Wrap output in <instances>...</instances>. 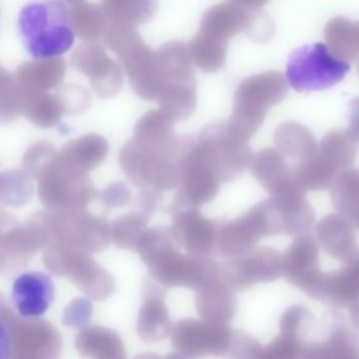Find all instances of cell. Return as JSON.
I'll return each instance as SVG.
<instances>
[{"mask_svg":"<svg viewBox=\"0 0 359 359\" xmlns=\"http://www.w3.org/2000/svg\"><path fill=\"white\" fill-rule=\"evenodd\" d=\"M135 251L148 266L151 278L165 287L201 289L219 278L220 266L212 256L182 253L171 226L147 228Z\"/></svg>","mask_w":359,"mask_h":359,"instance_id":"6da1fadb","label":"cell"},{"mask_svg":"<svg viewBox=\"0 0 359 359\" xmlns=\"http://www.w3.org/2000/svg\"><path fill=\"white\" fill-rule=\"evenodd\" d=\"M250 22L251 14L232 0L210 8L189 43L193 64L205 74L218 72L226 64L229 41L247 32Z\"/></svg>","mask_w":359,"mask_h":359,"instance_id":"7a4b0ae2","label":"cell"},{"mask_svg":"<svg viewBox=\"0 0 359 359\" xmlns=\"http://www.w3.org/2000/svg\"><path fill=\"white\" fill-rule=\"evenodd\" d=\"M289 92V83L279 71H268L243 79L234 94L233 111L226 121L230 133L249 142L266 119L268 111L280 104Z\"/></svg>","mask_w":359,"mask_h":359,"instance_id":"3957f363","label":"cell"},{"mask_svg":"<svg viewBox=\"0 0 359 359\" xmlns=\"http://www.w3.org/2000/svg\"><path fill=\"white\" fill-rule=\"evenodd\" d=\"M22 43L33 57H56L74 43L69 10L58 0H43L26 6L18 18Z\"/></svg>","mask_w":359,"mask_h":359,"instance_id":"277c9868","label":"cell"},{"mask_svg":"<svg viewBox=\"0 0 359 359\" xmlns=\"http://www.w3.org/2000/svg\"><path fill=\"white\" fill-rule=\"evenodd\" d=\"M46 222L50 243H60L87 253L106 251L111 245L110 224L86 208L49 209Z\"/></svg>","mask_w":359,"mask_h":359,"instance_id":"5b68a950","label":"cell"},{"mask_svg":"<svg viewBox=\"0 0 359 359\" xmlns=\"http://www.w3.org/2000/svg\"><path fill=\"white\" fill-rule=\"evenodd\" d=\"M195 150L222 184L238 180L249 168L252 158L248 142L233 136L224 121L208 123L195 138Z\"/></svg>","mask_w":359,"mask_h":359,"instance_id":"8992f818","label":"cell"},{"mask_svg":"<svg viewBox=\"0 0 359 359\" xmlns=\"http://www.w3.org/2000/svg\"><path fill=\"white\" fill-rule=\"evenodd\" d=\"M0 320L9 330L12 358L53 359L60 357L62 338L53 325L45 319L18 316L0 292Z\"/></svg>","mask_w":359,"mask_h":359,"instance_id":"52a82bcc","label":"cell"},{"mask_svg":"<svg viewBox=\"0 0 359 359\" xmlns=\"http://www.w3.org/2000/svg\"><path fill=\"white\" fill-rule=\"evenodd\" d=\"M348 62L332 55L323 43L298 48L290 56L287 81L297 92L323 91L344 81Z\"/></svg>","mask_w":359,"mask_h":359,"instance_id":"ba28073f","label":"cell"},{"mask_svg":"<svg viewBox=\"0 0 359 359\" xmlns=\"http://www.w3.org/2000/svg\"><path fill=\"white\" fill-rule=\"evenodd\" d=\"M37 182L39 199L48 209L86 208L100 196L89 173L67 165L58 154Z\"/></svg>","mask_w":359,"mask_h":359,"instance_id":"9c48e42d","label":"cell"},{"mask_svg":"<svg viewBox=\"0 0 359 359\" xmlns=\"http://www.w3.org/2000/svg\"><path fill=\"white\" fill-rule=\"evenodd\" d=\"M49 243L45 211L37 212L24 224L16 222L3 230L0 237V276L8 278L20 272Z\"/></svg>","mask_w":359,"mask_h":359,"instance_id":"30bf717a","label":"cell"},{"mask_svg":"<svg viewBox=\"0 0 359 359\" xmlns=\"http://www.w3.org/2000/svg\"><path fill=\"white\" fill-rule=\"evenodd\" d=\"M283 276V253L272 248H254L236 257L226 258L220 278L236 292H245L257 283H269Z\"/></svg>","mask_w":359,"mask_h":359,"instance_id":"8fae6325","label":"cell"},{"mask_svg":"<svg viewBox=\"0 0 359 359\" xmlns=\"http://www.w3.org/2000/svg\"><path fill=\"white\" fill-rule=\"evenodd\" d=\"M71 65L75 70L89 79L98 97L112 98L123 89V67L109 57L102 46L87 43L79 46L72 55Z\"/></svg>","mask_w":359,"mask_h":359,"instance_id":"7c38bea8","label":"cell"},{"mask_svg":"<svg viewBox=\"0 0 359 359\" xmlns=\"http://www.w3.org/2000/svg\"><path fill=\"white\" fill-rule=\"evenodd\" d=\"M323 271L319 268V245L310 234L298 235L283 253V276L287 283L314 298Z\"/></svg>","mask_w":359,"mask_h":359,"instance_id":"4fadbf2b","label":"cell"},{"mask_svg":"<svg viewBox=\"0 0 359 359\" xmlns=\"http://www.w3.org/2000/svg\"><path fill=\"white\" fill-rule=\"evenodd\" d=\"M119 60L134 93L147 102L157 100L165 87V75L157 52L153 51L142 39Z\"/></svg>","mask_w":359,"mask_h":359,"instance_id":"5bb4252c","label":"cell"},{"mask_svg":"<svg viewBox=\"0 0 359 359\" xmlns=\"http://www.w3.org/2000/svg\"><path fill=\"white\" fill-rule=\"evenodd\" d=\"M172 231L180 248L187 253L212 256L217 249L218 226L205 218L199 208L180 207L170 211Z\"/></svg>","mask_w":359,"mask_h":359,"instance_id":"9a60e30c","label":"cell"},{"mask_svg":"<svg viewBox=\"0 0 359 359\" xmlns=\"http://www.w3.org/2000/svg\"><path fill=\"white\" fill-rule=\"evenodd\" d=\"M314 299L332 308L348 310L351 323L358 327L359 262L339 270L323 272Z\"/></svg>","mask_w":359,"mask_h":359,"instance_id":"2e32d148","label":"cell"},{"mask_svg":"<svg viewBox=\"0 0 359 359\" xmlns=\"http://www.w3.org/2000/svg\"><path fill=\"white\" fill-rule=\"evenodd\" d=\"M62 276L70 277L81 292L96 302H104L115 292V279L87 252L70 249Z\"/></svg>","mask_w":359,"mask_h":359,"instance_id":"e0dca14e","label":"cell"},{"mask_svg":"<svg viewBox=\"0 0 359 359\" xmlns=\"http://www.w3.org/2000/svg\"><path fill=\"white\" fill-rule=\"evenodd\" d=\"M163 287V285H161ZM154 279H146L142 285V304L138 313L137 329L140 339L147 344L161 341L171 334L174 323L165 304V292Z\"/></svg>","mask_w":359,"mask_h":359,"instance_id":"ac0fdd59","label":"cell"},{"mask_svg":"<svg viewBox=\"0 0 359 359\" xmlns=\"http://www.w3.org/2000/svg\"><path fill=\"white\" fill-rule=\"evenodd\" d=\"M315 236L319 247L331 257L342 264L358 260L357 230L339 214H329L315 226Z\"/></svg>","mask_w":359,"mask_h":359,"instance_id":"d6986e66","label":"cell"},{"mask_svg":"<svg viewBox=\"0 0 359 359\" xmlns=\"http://www.w3.org/2000/svg\"><path fill=\"white\" fill-rule=\"evenodd\" d=\"M54 297L55 287L45 273H25L14 281L12 300L22 317H41L47 312Z\"/></svg>","mask_w":359,"mask_h":359,"instance_id":"ffe728a7","label":"cell"},{"mask_svg":"<svg viewBox=\"0 0 359 359\" xmlns=\"http://www.w3.org/2000/svg\"><path fill=\"white\" fill-rule=\"evenodd\" d=\"M333 323L330 325L325 339L306 344L302 358L310 359H357L358 337L356 332L337 312H332Z\"/></svg>","mask_w":359,"mask_h":359,"instance_id":"44dd1931","label":"cell"},{"mask_svg":"<svg viewBox=\"0 0 359 359\" xmlns=\"http://www.w3.org/2000/svg\"><path fill=\"white\" fill-rule=\"evenodd\" d=\"M165 156L167 155L157 154L135 138H131L121 148L118 161L123 173L134 186L153 189Z\"/></svg>","mask_w":359,"mask_h":359,"instance_id":"7402d4cb","label":"cell"},{"mask_svg":"<svg viewBox=\"0 0 359 359\" xmlns=\"http://www.w3.org/2000/svg\"><path fill=\"white\" fill-rule=\"evenodd\" d=\"M236 292L222 278L216 279L196 290L195 306L201 320L229 325L237 313Z\"/></svg>","mask_w":359,"mask_h":359,"instance_id":"603a6c76","label":"cell"},{"mask_svg":"<svg viewBox=\"0 0 359 359\" xmlns=\"http://www.w3.org/2000/svg\"><path fill=\"white\" fill-rule=\"evenodd\" d=\"M172 346L180 357L203 358L212 356V325L203 320L184 318L173 325Z\"/></svg>","mask_w":359,"mask_h":359,"instance_id":"cb8c5ba5","label":"cell"},{"mask_svg":"<svg viewBox=\"0 0 359 359\" xmlns=\"http://www.w3.org/2000/svg\"><path fill=\"white\" fill-rule=\"evenodd\" d=\"M66 73V62L56 56L20 65L15 77L22 89L49 92L62 85Z\"/></svg>","mask_w":359,"mask_h":359,"instance_id":"d4e9b609","label":"cell"},{"mask_svg":"<svg viewBox=\"0 0 359 359\" xmlns=\"http://www.w3.org/2000/svg\"><path fill=\"white\" fill-rule=\"evenodd\" d=\"M174 123L163 111H150L138 119L133 138L157 154H170L175 142Z\"/></svg>","mask_w":359,"mask_h":359,"instance_id":"484cf974","label":"cell"},{"mask_svg":"<svg viewBox=\"0 0 359 359\" xmlns=\"http://www.w3.org/2000/svg\"><path fill=\"white\" fill-rule=\"evenodd\" d=\"M75 346L83 357L97 359L126 358V348L114 330L93 325L83 327L75 338Z\"/></svg>","mask_w":359,"mask_h":359,"instance_id":"4316f807","label":"cell"},{"mask_svg":"<svg viewBox=\"0 0 359 359\" xmlns=\"http://www.w3.org/2000/svg\"><path fill=\"white\" fill-rule=\"evenodd\" d=\"M109 150L108 140L104 136L92 133L69 142L58 155L67 165L89 173L104 163Z\"/></svg>","mask_w":359,"mask_h":359,"instance_id":"83f0119b","label":"cell"},{"mask_svg":"<svg viewBox=\"0 0 359 359\" xmlns=\"http://www.w3.org/2000/svg\"><path fill=\"white\" fill-rule=\"evenodd\" d=\"M249 169L270 195L279 190L293 176L283 155L273 148L262 149L252 154Z\"/></svg>","mask_w":359,"mask_h":359,"instance_id":"f1b7e54d","label":"cell"},{"mask_svg":"<svg viewBox=\"0 0 359 359\" xmlns=\"http://www.w3.org/2000/svg\"><path fill=\"white\" fill-rule=\"evenodd\" d=\"M22 115L33 125L49 129L57 125L62 115L66 114L60 95L35 90L22 89Z\"/></svg>","mask_w":359,"mask_h":359,"instance_id":"f546056e","label":"cell"},{"mask_svg":"<svg viewBox=\"0 0 359 359\" xmlns=\"http://www.w3.org/2000/svg\"><path fill=\"white\" fill-rule=\"evenodd\" d=\"M330 196L336 212L359 229V174L356 168L341 170L330 186Z\"/></svg>","mask_w":359,"mask_h":359,"instance_id":"4dcf8cb0","label":"cell"},{"mask_svg":"<svg viewBox=\"0 0 359 359\" xmlns=\"http://www.w3.org/2000/svg\"><path fill=\"white\" fill-rule=\"evenodd\" d=\"M157 55L165 75V86H197L188 46L182 41H170L161 46Z\"/></svg>","mask_w":359,"mask_h":359,"instance_id":"1f68e13d","label":"cell"},{"mask_svg":"<svg viewBox=\"0 0 359 359\" xmlns=\"http://www.w3.org/2000/svg\"><path fill=\"white\" fill-rule=\"evenodd\" d=\"M325 39L332 55L342 62H354L358 58L359 26L346 18H335L325 26Z\"/></svg>","mask_w":359,"mask_h":359,"instance_id":"d6a6232c","label":"cell"},{"mask_svg":"<svg viewBox=\"0 0 359 359\" xmlns=\"http://www.w3.org/2000/svg\"><path fill=\"white\" fill-rule=\"evenodd\" d=\"M259 237L245 214L218 226L217 249L226 258L243 255L255 248Z\"/></svg>","mask_w":359,"mask_h":359,"instance_id":"836d02e7","label":"cell"},{"mask_svg":"<svg viewBox=\"0 0 359 359\" xmlns=\"http://www.w3.org/2000/svg\"><path fill=\"white\" fill-rule=\"evenodd\" d=\"M274 142L283 156L300 161L314 155L318 147L312 132L296 121L279 125L275 131Z\"/></svg>","mask_w":359,"mask_h":359,"instance_id":"e575fe53","label":"cell"},{"mask_svg":"<svg viewBox=\"0 0 359 359\" xmlns=\"http://www.w3.org/2000/svg\"><path fill=\"white\" fill-rule=\"evenodd\" d=\"M317 153L340 171L353 167L358 153V133L350 129L330 131L317 147Z\"/></svg>","mask_w":359,"mask_h":359,"instance_id":"d590c367","label":"cell"},{"mask_svg":"<svg viewBox=\"0 0 359 359\" xmlns=\"http://www.w3.org/2000/svg\"><path fill=\"white\" fill-rule=\"evenodd\" d=\"M69 22L73 32L86 43H95L102 39L108 24L102 6L83 0L73 4L69 10Z\"/></svg>","mask_w":359,"mask_h":359,"instance_id":"8d00e7d4","label":"cell"},{"mask_svg":"<svg viewBox=\"0 0 359 359\" xmlns=\"http://www.w3.org/2000/svg\"><path fill=\"white\" fill-rule=\"evenodd\" d=\"M339 172L335 165L321 156L317 151L314 155L302 159L292 168V173L300 186L310 191L327 190Z\"/></svg>","mask_w":359,"mask_h":359,"instance_id":"74e56055","label":"cell"},{"mask_svg":"<svg viewBox=\"0 0 359 359\" xmlns=\"http://www.w3.org/2000/svg\"><path fill=\"white\" fill-rule=\"evenodd\" d=\"M108 22L137 27L150 22L157 12V0H102Z\"/></svg>","mask_w":359,"mask_h":359,"instance_id":"f35d334b","label":"cell"},{"mask_svg":"<svg viewBox=\"0 0 359 359\" xmlns=\"http://www.w3.org/2000/svg\"><path fill=\"white\" fill-rule=\"evenodd\" d=\"M159 108L174 121H184L196 110V86L168 85L157 98Z\"/></svg>","mask_w":359,"mask_h":359,"instance_id":"ab89813d","label":"cell"},{"mask_svg":"<svg viewBox=\"0 0 359 359\" xmlns=\"http://www.w3.org/2000/svg\"><path fill=\"white\" fill-rule=\"evenodd\" d=\"M33 193V178L24 169L0 173V210L24 207L32 198Z\"/></svg>","mask_w":359,"mask_h":359,"instance_id":"60d3db41","label":"cell"},{"mask_svg":"<svg viewBox=\"0 0 359 359\" xmlns=\"http://www.w3.org/2000/svg\"><path fill=\"white\" fill-rule=\"evenodd\" d=\"M315 315L302 304L290 306L281 315L279 329L281 335L299 344L304 351L309 334L314 329Z\"/></svg>","mask_w":359,"mask_h":359,"instance_id":"b9f144b4","label":"cell"},{"mask_svg":"<svg viewBox=\"0 0 359 359\" xmlns=\"http://www.w3.org/2000/svg\"><path fill=\"white\" fill-rule=\"evenodd\" d=\"M149 220L150 218L138 211L116 218L110 224L111 241L119 249L135 251L138 239L146 230Z\"/></svg>","mask_w":359,"mask_h":359,"instance_id":"7bdbcfd3","label":"cell"},{"mask_svg":"<svg viewBox=\"0 0 359 359\" xmlns=\"http://www.w3.org/2000/svg\"><path fill=\"white\" fill-rule=\"evenodd\" d=\"M22 100L18 79L0 67V126L10 125L22 115Z\"/></svg>","mask_w":359,"mask_h":359,"instance_id":"ee69618b","label":"cell"},{"mask_svg":"<svg viewBox=\"0 0 359 359\" xmlns=\"http://www.w3.org/2000/svg\"><path fill=\"white\" fill-rule=\"evenodd\" d=\"M57 154L58 151L50 142H35L25 153L22 167L33 180H37Z\"/></svg>","mask_w":359,"mask_h":359,"instance_id":"f6af8a7d","label":"cell"},{"mask_svg":"<svg viewBox=\"0 0 359 359\" xmlns=\"http://www.w3.org/2000/svg\"><path fill=\"white\" fill-rule=\"evenodd\" d=\"M262 348L256 338L241 330H232L226 357L237 359H256L262 357Z\"/></svg>","mask_w":359,"mask_h":359,"instance_id":"bcb514c9","label":"cell"},{"mask_svg":"<svg viewBox=\"0 0 359 359\" xmlns=\"http://www.w3.org/2000/svg\"><path fill=\"white\" fill-rule=\"evenodd\" d=\"M93 314V306L88 298L79 297L73 300L65 309L62 323L71 329L81 330L89 325Z\"/></svg>","mask_w":359,"mask_h":359,"instance_id":"7dc6e473","label":"cell"},{"mask_svg":"<svg viewBox=\"0 0 359 359\" xmlns=\"http://www.w3.org/2000/svg\"><path fill=\"white\" fill-rule=\"evenodd\" d=\"M302 348L299 344L279 334L268 346L262 348V359H294L302 357Z\"/></svg>","mask_w":359,"mask_h":359,"instance_id":"c3c4849f","label":"cell"},{"mask_svg":"<svg viewBox=\"0 0 359 359\" xmlns=\"http://www.w3.org/2000/svg\"><path fill=\"white\" fill-rule=\"evenodd\" d=\"M102 203L108 208H117L128 205L132 194L127 184L121 182H113L100 194Z\"/></svg>","mask_w":359,"mask_h":359,"instance_id":"681fc988","label":"cell"},{"mask_svg":"<svg viewBox=\"0 0 359 359\" xmlns=\"http://www.w3.org/2000/svg\"><path fill=\"white\" fill-rule=\"evenodd\" d=\"M247 33L254 41H268L274 34V24L266 14H251V22Z\"/></svg>","mask_w":359,"mask_h":359,"instance_id":"f907efd6","label":"cell"},{"mask_svg":"<svg viewBox=\"0 0 359 359\" xmlns=\"http://www.w3.org/2000/svg\"><path fill=\"white\" fill-rule=\"evenodd\" d=\"M12 358V342L9 330L0 320V359Z\"/></svg>","mask_w":359,"mask_h":359,"instance_id":"816d5d0a","label":"cell"},{"mask_svg":"<svg viewBox=\"0 0 359 359\" xmlns=\"http://www.w3.org/2000/svg\"><path fill=\"white\" fill-rule=\"evenodd\" d=\"M233 3L237 4L245 10H256L264 7L270 0H232Z\"/></svg>","mask_w":359,"mask_h":359,"instance_id":"f5cc1de1","label":"cell"},{"mask_svg":"<svg viewBox=\"0 0 359 359\" xmlns=\"http://www.w3.org/2000/svg\"><path fill=\"white\" fill-rule=\"evenodd\" d=\"M64 1H67V3L70 4H76L79 3V1H83V0H64Z\"/></svg>","mask_w":359,"mask_h":359,"instance_id":"db71d44e","label":"cell"}]
</instances>
